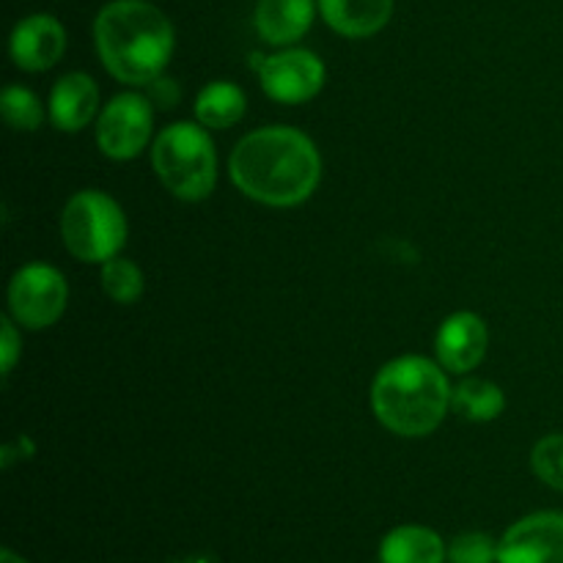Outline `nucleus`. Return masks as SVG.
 <instances>
[{
	"mask_svg": "<svg viewBox=\"0 0 563 563\" xmlns=\"http://www.w3.org/2000/svg\"><path fill=\"white\" fill-rule=\"evenodd\" d=\"M319 11L341 36L366 38L388 25L394 0H319Z\"/></svg>",
	"mask_w": 563,
	"mask_h": 563,
	"instance_id": "ddd939ff",
	"label": "nucleus"
},
{
	"mask_svg": "<svg viewBox=\"0 0 563 563\" xmlns=\"http://www.w3.org/2000/svg\"><path fill=\"white\" fill-rule=\"evenodd\" d=\"M498 563H563L561 511H537L517 520L498 542Z\"/></svg>",
	"mask_w": 563,
	"mask_h": 563,
	"instance_id": "1a4fd4ad",
	"label": "nucleus"
},
{
	"mask_svg": "<svg viewBox=\"0 0 563 563\" xmlns=\"http://www.w3.org/2000/svg\"><path fill=\"white\" fill-rule=\"evenodd\" d=\"M99 88L82 71L64 75L49 93V119L58 130L80 132L97 115Z\"/></svg>",
	"mask_w": 563,
	"mask_h": 563,
	"instance_id": "f8f14e48",
	"label": "nucleus"
},
{
	"mask_svg": "<svg viewBox=\"0 0 563 563\" xmlns=\"http://www.w3.org/2000/svg\"><path fill=\"white\" fill-rule=\"evenodd\" d=\"M229 170L234 185L253 201L297 207L317 190L322 159L311 137L300 130L264 126L236 143Z\"/></svg>",
	"mask_w": 563,
	"mask_h": 563,
	"instance_id": "f257e3e1",
	"label": "nucleus"
},
{
	"mask_svg": "<svg viewBox=\"0 0 563 563\" xmlns=\"http://www.w3.org/2000/svg\"><path fill=\"white\" fill-rule=\"evenodd\" d=\"M449 563H498V542L487 533H462L449 544Z\"/></svg>",
	"mask_w": 563,
	"mask_h": 563,
	"instance_id": "412c9836",
	"label": "nucleus"
},
{
	"mask_svg": "<svg viewBox=\"0 0 563 563\" xmlns=\"http://www.w3.org/2000/svg\"><path fill=\"white\" fill-rule=\"evenodd\" d=\"M66 53V31L55 16L31 14L11 33V58L25 71H44Z\"/></svg>",
	"mask_w": 563,
	"mask_h": 563,
	"instance_id": "9d476101",
	"label": "nucleus"
},
{
	"mask_svg": "<svg viewBox=\"0 0 563 563\" xmlns=\"http://www.w3.org/2000/svg\"><path fill=\"white\" fill-rule=\"evenodd\" d=\"M449 548L438 531L423 526L394 528L379 544V563H445Z\"/></svg>",
	"mask_w": 563,
	"mask_h": 563,
	"instance_id": "2eb2a0df",
	"label": "nucleus"
},
{
	"mask_svg": "<svg viewBox=\"0 0 563 563\" xmlns=\"http://www.w3.org/2000/svg\"><path fill=\"white\" fill-rule=\"evenodd\" d=\"M69 300L64 275L47 264H27L16 269L9 286V308L16 324L44 330L60 319Z\"/></svg>",
	"mask_w": 563,
	"mask_h": 563,
	"instance_id": "423d86ee",
	"label": "nucleus"
},
{
	"mask_svg": "<svg viewBox=\"0 0 563 563\" xmlns=\"http://www.w3.org/2000/svg\"><path fill=\"white\" fill-rule=\"evenodd\" d=\"M487 341L489 335L484 319L471 311H460L440 324L434 350H438L440 363L449 372L465 374L473 372L484 361V355H487Z\"/></svg>",
	"mask_w": 563,
	"mask_h": 563,
	"instance_id": "9b49d317",
	"label": "nucleus"
},
{
	"mask_svg": "<svg viewBox=\"0 0 563 563\" xmlns=\"http://www.w3.org/2000/svg\"><path fill=\"white\" fill-rule=\"evenodd\" d=\"M253 22L264 42L286 47L306 36L311 27L313 0H258Z\"/></svg>",
	"mask_w": 563,
	"mask_h": 563,
	"instance_id": "4468645a",
	"label": "nucleus"
},
{
	"mask_svg": "<svg viewBox=\"0 0 563 563\" xmlns=\"http://www.w3.org/2000/svg\"><path fill=\"white\" fill-rule=\"evenodd\" d=\"M0 110H3L5 124L22 132H33L44 119V110H42V102H38V97L22 86L5 88L3 99H0Z\"/></svg>",
	"mask_w": 563,
	"mask_h": 563,
	"instance_id": "6ab92c4d",
	"label": "nucleus"
},
{
	"mask_svg": "<svg viewBox=\"0 0 563 563\" xmlns=\"http://www.w3.org/2000/svg\"><path fill=\"white\" fill-rule=\"evenodd\" d=\"M3 341H0V357H3V374H9L14 368L16 357H20V335H16L14 324L9 319H3Z\"/></svg>",
	"mask_w": 563,
	"mask_h": 563,
	"instance_id": "4be33fe9",
	"label": "nucleus"
},
{
	"mask_svg": "<svg viewBox=\"0 0 563 563\" xmlns=\"http://www.w3.org/2000/svg\"><path fill=\"white\" fill-rule=\"evenodd\" d=\"M533 473L542 478L548 487L563 493V434H548L533 445L531 454Z\"/></svg>",
	"mask_w": 563,
	"mask_h": 563,
	"instance_id": "aec40b11",
	"label": "nucleus"
},
{
	"mask_svg": "<svg viewBox=\"0 0 563 563\" xmlns=\"http://www.w3.org/2000/svg\"><path fill=\"white\" fill-rule=\"evenodd\" d=\"M104 69L126 86H148L174 55V25L148 0H113L93 22Z\"/></svg>",
	"mask_w": 563,
	"mask_h": 563,
	"instance_id": "f03ea898",
	"label": "nucleus"
},
{
	"mask_svg": "<svg viewBox=\"0 0 563 563\" xmlns=\"http://www.w3.org/2000/svg\"><path fill=\"white\" fill-rule=\"evenodd\" d=\"M102 289L119 306H132L143 295V275L130 258H110L102 264Z\"/></svg>",
	"mask_w": 563,
	"mask_h": 563,
	"instance_id": "a211bd4d",
	"label": "nucleus"
},
{
	"mask_svg": "<svg viewBox=\"0 0 563 563\" xmlns=\"http://www.w3.org/2000/svg\"><path fill=\"white\" fill-rule=\"evenodd\" d=\"M148 88H152V93H148V102L159 104V108H170V104L179 99L176 86H170V80H163V77H157L154 82H148Z\"/></svg>",
	"mask_w": 563,
	"mask_h": 563,
	"instance_id": "5701e85b",
	"label": "nucleus"
},
{
	"mask_svg": "<svg viewBox=\"0 0 563 563\" xmlns=\"http://www.w3.org/2000/svg\"><path fill=\"white\" fill-rule=\"evenodd\" d=\"M0 563H27V561L22 559V555H16L14 550H9V548H5L3 553H0Z\"/></svg>",
	"mask_w": 563,
	"mask_h": 563,
	"instance_id": "b1692460",
	"label": "nucleus"
},
{
	"mask_svg": "<svg viewBox=\"0 0 563 563\" xmlns=\"http://www.w3.org/2000/svg\"><path fill=\"white\" fill-rule=\"evenodd\" d=\"M262 88L275 102L300 104L317 97L324 86V64L308 49H284L264 58Z\"/></svg>",
	"mask_w": 563,
	"mask_h": 563,
	"instance_id": "6e6552de",
	"label": "nucleus"
},
{
	"mask_svg": "<svg viewBox=\"0 0 563 563\" xmlns=\"http://www.w3.org/2000/svg\"><path fill=\"white\" fill-rule=\"evenodd\" d=\"M154 104L143 93H119L104 104L97 121V143L104 157L132 159L148 146Z\"/></svg>",
	"mask_w": 563,
	"mask_h": 563,
	"instance_id": "0eeeda50",
	"label": "nucleus"
},
{
	"mask_svg": "<svg viewBox=\"0 0 563 563\" xmlns=\"http://www.w3.org/2000/svg\"><path fill=\"white\" fill-rule=\"evenodd\" d=\"M66 251L86 264H104L119 256L126 242V220L119 203L102 190H80L60 214Z\"/></svg>",
	"mask_w": 563,
	"mask_h": 563,
	"instance_id": "39448f33",
	"label": "nucleus"
},
{
	"mask_svg": "<svg viewBox=\"0 0 563 563\" xmlns=\"http://www.w3.org/2000/svg\"><path fill=\"white\" fill-rule=\"evenodd\" d=\"M372 407L379 423L394 434L423 438L443 423L451 407L449 379L429 357H396L374 377Z\"/></svg>",
	"mask_w": 563,
	"mask_h": 563,
	"instance_id": "7ed1b4c3",
	"label": "nucleus"
},
{
	"mask_svg": "<svg viewBox=\"0 0 563 563\" xmlns=\"http://www.w3.org/2000/svg\"><path fill=\"white\" fill-rule=\"evenodd\" d=\"M451 407L473 423H487L504 412L506 396L489 379H465L451 390Z\"/></svg>",
	"mask_w": 563,
	"mask_h": 563,
	"instance_id": "f3484780",
	"label": "nucleus"
},
{
	"mask_svg": "<svg viewBox=\"0 0 563 563\" xmlns=\"http://www.w3.org/2000/svg\"><path fill=\"white\" fill-rule=\"evenodd\" d=\"M245 115V93L229 80L209 82L196 99V119L209 130H229Z\"/></svg>",
	"mask_w": 563,
	"mask_h": 563,
	"instance_id": "dca6fc26",
	"label": "nucleus"
},
{
	"mask_svg": "<svg viewBox=\"0 0 563 563\" xmlns=\"http://www.w3.org/2000/svg\"><path fill=\"white\" fill-rule=\"evenodd\" d=\"M159 181L181 201H203L218 181V157L207 130L192 121L165 126L152 148Z\"/></svg>",
	"mask_w": 563,
	"mask_h": 563,
	"instance_id": "20e7f679",
	"label": "nucleus"
}]
</instances>
